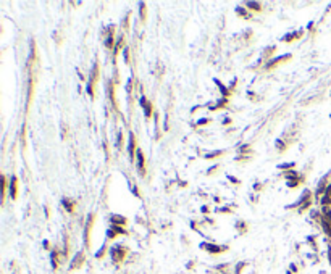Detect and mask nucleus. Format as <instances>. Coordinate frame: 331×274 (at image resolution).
<instances>
[{
    "label": "nucleus",
    "instance_id": "obj_37",
    "mask_svg": "<svg viewBox=\"0 0 331 274\" xmlns=\"http://www.w3.org/2000/svg\"><path fill=\"white\" fill-rule=\"evenodd\" d=\"M129 16H131V11L128 13L125 16V19H123V27H125V31H128V21H129Z\"/></svg>",
    "mask_w": 331,
    "mask_h": 274
},
{
    "label": "nucleus",
    "instance_id": "obj_8",
    "mask_svg": "<svg viewBox=\"0 0 331 274\" xmlns=\"http://www.w3.org/2000/svg\"><path fill=\"white\" fill-rule=\"evenodd\" d=\"M139 103H141V107H142V110H144V115H146V118L147 119L152 118V115H154V105H152V102L147 100V98L142 95V97L139 98Z\"/></svg>",
    "mask_w": 331,
    "mask_h": 274
},
{
    "label": "nucleus",
    "instance_id": "obj_7",
    "mask_svg": "<svg viewBox=\"0 0 331 274\" xmlns=\"http://www.w3.org/2000/svg\"><path fill=\"white\" fill-rule=\"evenodd\" d=\"M128 153H129V160L131 161H136V153H137V147H136V137L133 132H129V139H128Z\"/></svg>",
    "mask_w": 331,
    "mask_h": 274
},
{
    "label": "nucleus",
    "instance_id": "obj_21",
    "mask_svg": "<svg viewBox=\"0 0 331 274\" xmlns=\"http://www.w3.org/2000/svg\"><path fill=\"white\" fill-rule=\"evenodd\" d=\"M275 52H276V47H275V45L267 47V49L263 50V53H262V58H263V60H268V61H270V60H271L270 57H271V55H273Z\"/></svg>",
    "mask_w": 331,
    "mask_h": 274
},
{
    "label": "nucleus",
    "instance_id": "obj_23",
    "mask_svg": "<svg viewBox=\"0 0 331 274\" xmlns=\"http://www.w3.org/2000/svg\"><path fill=\"white\" fill-rule=\"evenodd\" d=\"M236 227H237V231H239V234H246L247 232V222L242 221V219H239V221L236 222Z\"/></svg>",
    "mask_w": 331,
    "mask_h": 274
},
{
    "label": "nucleus",
    "instance_id": "obj_31",
    "mask_svg": "<svg viewBox=\"0 0 331 274\" xmlns=\"http://www.w3.org/2000/svg\"><path fill=\"white\" fill-rule=\"evenodd\" d=\"M237 152H239V153H252V148H250L249 143H246V145H241Z\"/></svg>",
    "mask_w": 331,
    "mask_h": 274
},
{
    "label": "nucleus",
    "instance_id": "obj_22",
    "mask_svg": "<svg viewBox=\"0 0 331 274\" xmlns=\"http://www.w3.org/2000/svg\"><path fill=\"white\" fill-rule=\"evenodd\" d=\"M246 6L249 10H252V11H257V13H260L262 10H263V8H262V5H260V3H257V2H247Z\"/></svg>",
    "mask_w": 331,
    "mask_h": 274
},
{
    "label": "nucleus",
    "instance_id": "obj_2",
    "mask_svg": "<svg viewBox=\"0 0 331 274\" xmlns=\"http://www.w3.org/2000/svg\"><path fill=\"white\" fill-rule=\"evenodd\" d=\"M110 255H112L113 263H115V265H120V263H121L123 260L126 258V255H128V248H126L125 245L118 244V245H115L112 250H110Z\"/></svg>",
    "mask_w": 331,
    "mask_h": 274
},
{
    "label": "nucleus",
    "instance_id": "obj_41",
    "mask_svg": "<svg viewBox=\"0 0 331 274\" xmlns=\"http://www.w3.org/2000/svg\"><path fill=\"white\" fill-rule=\"evenodd\" d=\"M223 123H225V126H229V123H231V119H225V121H223Z\"/></svg>",
    "mask_w": 331,
    "mask_h": 274
},
{
    "label": "nucleus",
    "instance_id": "obj_39",
    "mask_svg": "<svg viewBox=\"0 0 331 274\" xmlns=\"http://www.w3.org/2000/svg\"><path fill=\"white\" fill-rule=\"evenodd\" d=\"M262 187H263L262 184H255V186H254V190H255V192H258V190H262Z\"/></svg>",
    "mask_w": 331,
    "mask_h": 274
},
{
    "label": "nucleus",
    "instance_id": "obj_14",
    "mask_svg": "<svg viewBox=\"0 0 331 274\" xmlns=\"http://www.w3.org/2000/svg\"><path fill=\"white\" fill-rule=\"evenodd\" d=\"M82 263H84V253L82 252H79L76 256L73 258V261H71V266H70V269H76V268H81L82 266Z\"/></svg>",
    "mask_w": 331,
    "mask_h": 274
},
{
    "label": "nucleus",
    "instance_id": "obj_24",
    "mask_svg": "<svg viewBox=\"0 0 331 274\" xmlns=\"http://www.w3.org/2000/svg\"><path fill=\"white\" fill-rule=\"evenodd\" d=\"M215 82H216V84H218V89H220V90H221V94H223V98H228L229 95H231V90H228V89H226L225 85H223V84H221V82H220L218 79H215Z\"/></svg>",
    "mask_w": 331,
    "mask_h": 274
},
{
    "label": "nucleus",
    "instance_id": "obj_34",
    "mask_svg": "<svg viewBox=\"0 0 331 274\" xmlns=\"http://www.w3.org/2000/svg\"><path fill=\"white\" fill-rule=\"evenodd\" d=\"M218 169H220V164H215L213 168H210V169L207 171V176H212V174H213V173H216Z\"/></svg>",
    "mask_w": 331,
    "mask_h": 274
},
{
    "label": "nucleus",
    "instance_id": "obj_26",
    "mask_svg": "<svg viewBox=\"0 0 331 274\" xmlns=\"http://www.w3.org/2000/svg\"><path fill=\"white\" fill-rule=\"evenodd\" d=\"M302 182H304V176H302V177H301V179H294V181H288V182H286V184H288V187H289V189H292V187H297V186H301V184H302Z\"/></svg>",
    "mask_w": 331,
    "mask_h": 274
},
{
    "label": "nucleus",
    "instance_id": "obj_33",
    "mask_svg": "<svg viewBox=\"0 0 331 274\" xmlns=\"http://www.w3.org/2000/svg\"><path fill=\"white\" fill-rule=\"evenodd\" d=\"M294 166H296V163L291 161V163H286V164H280L278 168H280V169H289V168H294Z\"/></svg>",
    "mask_w": 331,
    "mask_h": 274
},
{
    "label": "nucleus",
    "instance_id": "obj_30",
    "mask_svg": "<svg viewBox=\"0 0 331 274\" xmlns=\"http://www.w3.org/2000/svg\"><path fill=\"white\" fill-rule=\"evenodd\" d=\"M286 142H283V139H278L276 140V148H278V152H284L286 150Z\"/></svg>",
    "mask_w": 331,
    "mask_h": 274
},
{
    "label": "nucleus",
    "instance_id": "obj_12",
    "mask_svg": "<svg viewBox=\"0 0 331 274\" xmlns=\"http://www.w3.org/2000/svg\"><path fill=\"white\" fill-rule=\"evenodd\" d=\"M61 205H63V208L68 211V213H74V208H76V200L65 197L63 200H61Z\"/></svg>",
    "mask_w": 331,
    "mask_h": 274
},
{
    "label": "nucleus",
    "instance_id": "obj_19",
    "mask_svg": "<svg viewBox=\"0 0 331 274\" xmlns=\"http://www.w3.org/2000/svg\"><path fill=\"white\" fill-rule=\"evenodd\" d=\"M322 205H325V207H331V186L326 187L325 195H323V198H322Z\"/></svg>",
    "mask_w": 331,
    "mask_h": 274
},
{
    "label": "nucleus",
    "instance_id": "obj_38",
    "mask_svg": "<svg viewBox=\"0 0 331 274\" xmlns=\"http://www.w3.org/2000/svg\"><path fill=\"white\" fill-rule=\"evenodd\" d=\"M228 179L231 181V182H234V184H236V186H239V184H241V182H239V181H237V179H234V177H233V176H228Z\"/></svg>",
    "mask_w": 331,
    "mask_h": 274
},
{
    "label": "nucleus",
    "instance_id": "obj_36",
    "mask_svg": "<svg viewBox=\"0 0 331 274\" xmlns=\"http://www.w3.org/2000/svg\"><path fill=\"white\" fill-rule=\"evenodd\" d=\"M105 252H107V247H105V245H103V247H102V248H100V250H99V253H97V255H95V256H97V258H99V260H100V258H102V256H103V255H105Z\"/></svg>",
    "mask_w": 331,
    "mask_h": 274
},
{
    "label": "nucleus",
    "instance_id": "obj_1",
    "mask_svg": "<svg viewBox=\"0 0 331 274\" xmlns=\"http://www.w3.org/2000/svg\"><path fill=\"white\" fill-rule=\"evenodd\" d=\"M100 66H99V61H95L94 63V68H92V73L91 76H89V81H87V94L91 95V98H94V89H95V84H97L99 81V76H100Z\"/></svg>",
    "mask_w": 331,
    "mask_h": 274
},
{
    "label": "nucleus",
    "instance_id": "obj_6",
    "mask_svg": "<svg viewBox=\"0 0 331 274\" xmlns=\"http://www.w3.org/2000/svg\"><path fill=\"white\" fill-rule=\"evenodd\" d=\"M136 164H137V173L139 176H146V155H144L142 148H137L136 153Z\"/></svg>",
    "mask_w": 331,
    "mask_h": 274
},
{
    "label": "nucleus",
    "instance_id": "obj_40",
    "mask_svg": "<svg viewBox=\"0 0 331 274\" xmlns=\"http://www.w3.org/2000/svg\"><path fill=\"white\" fill-rule=\"evenodd\" d=\"M202 211H204V213H208L210 210H208V207H202Z\"/></svg>",
    "mask_w": 331,
    "mask_h": 274
},
{
    "label": "nucleus",
    "instance_id": "obj_18",
    "mask_svg": "<svg viewBox=\"0 0 331 274\" xmlns=\"http://www.w3.org/2000/svg\"><path fill=\"white\" fill-rule=\"evenodd\" d=\"M236 15L241 16L242 19H252V15L249 13V10L242 8V6H236Z\"/></svg>",
    "mask_w": 331,
    "mask_h": 274
},
{
    "label": "nucleus",
    "instance_id": "obj_11",
    "mask_svg": "<svg viewBox=\"0 0 331 274\" xmlns=\"http://www.w3.org/2000/svg\"><path fill=\"white\" fill-rule=\"evenodd\" d=\"M304 36V31L299 29V31H294V32H289V34H284V36L281 37V42H294V40L301 39V37Z\"/></svg>",
    "mask_w": 331,
    "mask_h": 274
},
{
    "label": "nucleus",
    "instance_id": "obj_5",
    "mask_svg": "<svg viewBox=\"0 0 331 274\" xmlns=\"http://www.w3.org/2000/svg\"><path fill=\"white\" fill-rule=\"evenodd\" d=\"M291 58H292V55H291V53H286V55H281V57H278V58H273V60L267 61V65H265V70H267V71L275 70V68H278L280 65H283V63H288V61L291 60Z\"/></svg>",
    "mask_w": 331,
    "mask_h": 274
},
{
    "label": "nucleus",
    "instance_id": "obj_28",
    "mask_svg": "<svg viewBox=\"0 0 331 274\" xmlns=\"http://www.w3.org/2000/svg\"><path fill=\"white\" fill-rule=\"evenodd\" d=\"M123 55H125V63L129 65L131 63V52H129V47H125V50H123Z\"/></svg>",
    "mask_w": 331,
    "mask_h": 274
},
{
    "label": "nucleus",
    "instance_id": "obj_13",
    "mask_svg": "<svg viewBox=\"0 0 331 274\" xmlns=\"http://www.w3.org/2000/svg\"><path fill=\"white\" fill-rule=\"evenodd\" d=\"M10 197L13 200H16V197H18V177L16 176H13L10 181Z\"/></svg>",
    "mask_w": 331,
    "mask_h": 274
},
{
    "label": "nucleus",
    "instance_id": "obj_27",
    "mask_svg": "<svg viewBox=\"0 0 331 274\" xmlns=\"http://www.w3.org/2000/svg\"><path fill=\"white\" fill-rule=\"evenodd\" d=\"M221 155H225V152H223V150H216V152H213V153H205V158L207 160H213V158L221 156Z\"/></svg>",
    "mask_w": 331,
    "mask_h": 274
},
{
    "label": "nucleus",
    "instance_id": "obj_10",
    "mask_svg": "<svg viewBox=\"0 0 331 274\" xmlns=\"http://www.w3.org/2000/svg\"><path fill=\"white\" fill-rule=\"evenodd\" d=\"M123 234H126V231L121 227V226L110 224L108 231H107V239H108V240H113V239H116L118 235H123Z\"/></svg>",
    "mask_w": 331,
    "mask_h": 274
},
{
    "label": "nucleus",
    "instance_id": "obj_15",
    "mask_svg": "<svg viewBox=\"0 0 331 274\" xmlns=\"http://www.w3.org/2000/svg\"><path fill=\"white\" fill-rule=\"evenodd\" d=\"M110 222L112 224H115V226H126V222H128V219L126 218H123V216H120V214H112L110 216Z\"/></svg>",
    "mask_w": 331,
    "mask_h": 274
},
{
    "label": "nucleus",
    "instance_id": "obj_35",
    "mask_svg": "<svg viewBox=\"0 0 331 274\" xmlns=\"http://www.w3.org/2000/svg\"><path fill=\"white\" fill-rule=\"evenodd\" d=\"M244 266H247V263H246V261H241L239 265H237V268H236V274H239L241 271H242V269H244Z\"/></svg>",
    "mask_w": 331,
    "mask_h": 274
},
{
    "label": "nucleus",
    "instance_id": "obj_20",
    "mask_svg": "<svg viewBox=\"0 0 331 274\" xmlns=\"http://www.w3.org/2000/svg\"><path fill=\"white\" fill-rule=\"evenodd\" d=\"M283 176H284L286 181H294V179H301V177H302L297 171H284V174H283Z\"/></svg>",
    "mask_w": 331,
    "mask_h": 274
},
{
    "label": "nucleus",
    "instance_id": "obj_4",
    "mask_svg": "<svg viewBox=\"0 0 331 274\" xmlns=\"http://www.w3.org/2000/svg\"><path fill=\"white\" fill-rule=\"evenodd\" d=\"M310 205H312V194H310L309 190H305L304 194H302V197L299 198V202L296 203V208H297L299 213H304Z\"/></svg>",
    "mask_w": 331,
    "mask_h": 274
},
{
    "label": "nucleus",
    "instance_id": "obj_17",
    "mask_svg": "<svg viewBox=\"0 0 331 274\" xmlns=\"http://www.w3.org/2000/svg\"><path fill=\"white\" fill-rule=\"evenodd\" d=\"M121 47H126V45H125V37L120 36L118 40H116V44H115V47H113V58H115V60H116V55H118V52L121 50Z\"/></svg>",
    "mask_w": 331,
    "mask_h": 274
},
{
    "label": "nucleus",
    "instance_id": "obj_16",
    "mask_svg": "<svg viewBox=\"0 0 331 274\" xmlns=\"http://www.w3.org/2000/svg\"><path fill=\"white\" fill-rule=\"evenodd\" d=\"M108 95H110V102H112L113 108L118 111V105H116V100H115V84H113V82L108 84Z\"/></svg>",
    "mask_w": 331,
    "mask_h": 274
},
{
    "label": "nucleus",
    "instance_id": "obj_32",
    "mask_svg": "<svg viewBox=\"0 0 331 274\" xmlns=\"http://www.w3.org/2000/svg\"><path fill=\"white\" fill-rule=\"evenodd\" d=\"M212 123V119L210 118H202V119H199L197 121V126H207V124H210Z\"/></svg>",
    "mask_w": 331,
    "mask_h": 274
},
{
    "label": "nucleus",
    "instance_id": "obj_3",
    "mask_svg": "<svg viewBox=\"0 0 331 274\" xmlns=\"http://www.w3.org/2000/svg\"><path fill=\"white\" fill-rule=\"evenodd\" d=\"M94 219H95V214L91 213L86 221V226H84V245L86 248H91V232H92V226H94Z\"/></svg>",
    "mask_w": 331,
    "mask_h": 274
},
{
    "label": "nucleus",
    "instance_id": "obj_9",
    "mask_svg": "<svg viewBox=\"0 0 331 274\" xmlns=\"http://www.w3.org/2000/svg\"><path fill=\"white\" fill-rule=\"evenodd\" d=\"M204 250H207L208 253H212V255H218V253H223V252H226L228 250V247L226 245H215V244H202L200 245Z\"/></svg>",
    "mask_w": 331,
    "mask_h": 274
},
{
    "label": "nucleus",
    "instance_id": "obj_25",
    "mask_svg": "<svg viewBox=\"0 0 331 274\" xmlns=\"http://www.w3.org/2000/svg\"><path fill=\"white\" fill-rule=\"evenodd\" d=\"M139 13H141V19L146 21V19H147V5L144 2L139 3Z\"/></svg>",
    "mask_w": 331,
    "mask_h": 274
},
{
    "label": "nucleus",
    "instance_id": "obj_29",
    "mask_svg": "<svg viewBox=\"0 0 331 274\" xmlns=\"http://www.w3.org/2000/svg\"><path fill=\"white\" fill-rule=\"evenodd\" d=\"M2 182H3V189H2V198L5 200L6 197V190H8V184H6V177L2 176Z\"/></svg>",
    "mask_w": 331,
    "mask_h": 274
}]
</instances>
